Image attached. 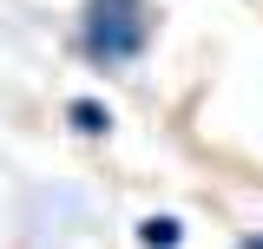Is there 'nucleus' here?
I'll return each instance as SVG.
<instances>
[{"label":"nucleus","mask_w":263,"mask_h":249,"mask_svg":"<svg viewBox=\"0 0 263 249\" xmlns=\"http://www.w3.org/2000/svg\"><path fill=\"white\" fill-rule=\"evenodd\" d=\"M158 33V7L152 0H86L79 7V53L92 72H125L145 59Z\"/></svg>","instance_id":"f257e3e1"},{"label":"nucleus","mask_w":263,"mask_h":249,"mask_svg":"<svg viewBox=\"0 0 263 249\" xmlns=\"http://www.w3.org/2000/svg\"><path fill=\"white\" fill-rule=\"evenodd\" d=\"M138 249H184V223L171 217V210H152V217H138Z\"/></svg>","instance_id":"f03ea898"},{"label":"nucleus","mask_w":263,"mask_h":249,"mask_svg":"<svg viewBox=\"0 0 263 249\" xmlns=\"http://www.w3.org/2000/svg\"><path fill=\"white\" fill-rule=\"evenodd\" d=\"M66 125L79 138H105L112 131V112H105V98H66Z\"/></svg>","instance_id":"7ed1b4c3"},{"label":"nucleus","mask_w":263,"mask_h":249,"mask_svg":"<svg viewBox=\"0 0 263 249\" xmlns=\"http://www.w3.org/2000/svg\"><path fill=\"white\" fill-rule=\"evenodd\" d=\"M237 249H263V230H243V243Z\"/></svg>","instance_id":"20e7f679"}]
</instances>
